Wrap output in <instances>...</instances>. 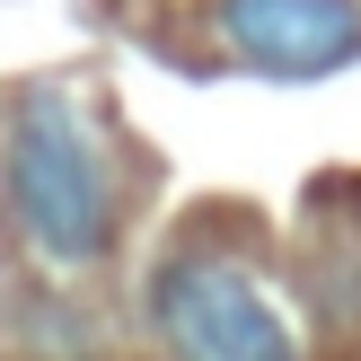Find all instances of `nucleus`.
I'll return each mask as SVG.
<instances>
[{
	"mask_svg": "<svg viewBox=\"0 0 361 361\" xmlns=\"http://www.w3.org/2000/svg\"><path fill=\"white\" fill-rule=\"evenodd\" d=\"M0 203H9L18 238L44 264H97L115 238V185H106V150L88 141L80 106L62 88H27L0 133Z\"/></svg>",
	"mask_w": 361,
	"mask_h": 361,
	"instance_id": "nucleus-1",
	"label": "nucleus"
},
{
	"mask_svg": "<svg viewBox=\"0 0 361 361\" xmlns=\"http://www.w3.org/2000/svg\"><path fill=\"white\" fill-rule=\"evenodd\" d=\"M150 326L176 361H300L291 317L229 256H176L150 291Z\"/></svg>",
	"mask_w": 361,
	"mask_h": 361,
	"instance_id": "nucleus-2",
	"label": "nucleus"
},
{
	"mask_svg": "<svg viewBox=\"0 0 361 361\" xmlns=\"http://www.w3.org/2000/svg\"><path fill=\"white\" fill-rule=\"evenodd\" d=\"M212 27L264 80H326L361 62V0H212Z\"/></svg>",
	"mask_w": 361,
	"mask_h": 361,
	"instance_id": "nucleus-3",
	"label": "nucleus"
}]
</instances>
